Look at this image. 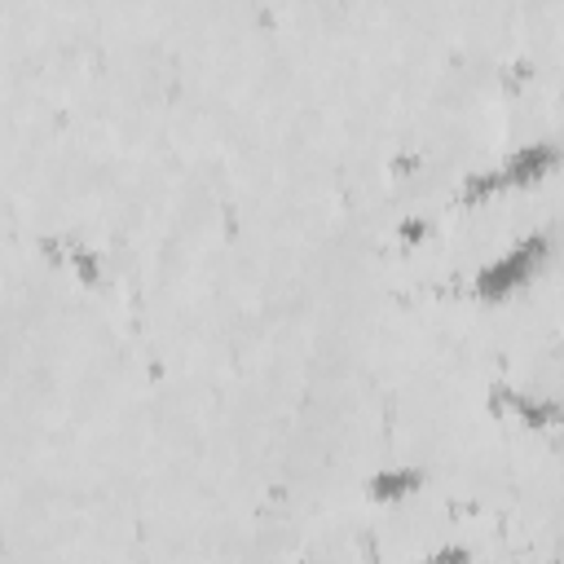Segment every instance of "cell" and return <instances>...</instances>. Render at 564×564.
<instances>
[{
    "label": "cell",
    "mask_w": 564,
    "mask_h": 564,
    "mask_svg": "<svg viewBox=\"0 0 564 564\" xmlns=\"http://www.w3.org/2000/svg\"><path fill=\"white\" fill-rule=\"evenodd\" d=\"M555 159H560V154H555V145H546V141L520 145V150H511V154H507L498 167L467 176L463 198H467V203H480V198H494V194H502V189L533 185V181H542V176L555 167Z\"/></svg>",
    "instance_id": "cell-1"
},
{
    "label": "cell",
    "mask_w": 564,
    "mask_h": 564,
    "mask_svg": "<svg viewBox=\"0 0 564 564\" xmlns=\"http://www.w3.org/2000/svg\"><path fill=\"white\" fill-rule=\"evenodd\" d=\"M551 256V238L546 234H529L520 238L516 247H507L498 260H489L480 273H476V295L480 300H507L511 291H520Z\"/></svg>",
    "instance_id": "cell-2"
},
{
    "label": "cell",
    "mask_w": 564,
    "mask_h": 564,
    "mask_svg": "<svg viewBox=\"0 0 564 564\" xmlns=\"http://www.w3.org/2000/svg\"><path fill=\"white\" fill-rule=\"evenodd\" d=\"M494 405H498V410H516L529 427H555V423H560V405H555V401L524 397L520 388H507V383L494 392Z\"/></svg>",
    "instance_id": "cell-3"
},
{
    "label": "cell",
    "mask_w": 564,
    "mask_h": 564,
    "mask_svg": "<svg viewBox=\"0 0 564 564\" xmlns=\"http://www.w3.org/2000/svg\"><path fill=\"white\" fill-rule=\"evenodd\" d=\"M419 489H423V471H419V467H383V471H375L370 485H366V494H370L375 502H401V498H410V494H419Z\"/></svg>",
    "instance_id": "cell-4"
},
{
    "label": "cell",
    "mask_w": 564,
    "mask_h": 564,
    "mask_svg": "<svg viewBox=\"0 0 564 564\" xmlns=\"http://www.w3.org/2000/svg\"><path fill=\"white\" fill-rule=\"evenodd\" d=\"M423 234H427L423 220H405V225H401V238H423Z\"/></svg>",
    "instance_id": "cell-5"
}]
</instances>
